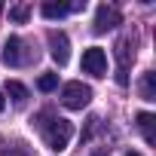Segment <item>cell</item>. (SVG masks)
I'll use <instances>...</instances> for the list:
<instances>
[{"instance_id":"obj_1","label":"cell","mask_w":156,"mask_h":156,"mask_svg":"<svg viewBox=\"0 0 156 156\" xmlns=\"http://www.w3.org/2000/svg\"><path fill=\"white\" fill-rule=\"evenodd\" d=\"M70 138H73V122H70V119L55 116L52 122H46V126H43V141H46V147H49L52 153L67 150Z\"/></svg>"},{"instance_id":"obj_2","label":"cell","mask_w":156,"mask_h":156,"mask_svg":"<svg viewBox=\"0 0 156 156\" xmlns=\"http://www.w3.org/2000/svg\"><path fill=\"white\" fill-rule=\"evenodd\" d=\"M135 61V34H122L119 40H116V64H119V70H116V83L119 86H129V64Z\"/></svg>"},{"instance_id":"obj_3","label":"cell","mask_w":156,"mask_h":156,"mask_svg":"<svg viewBox=\"0 0 156 156\" xmlns=\"http://www.w3.org/2000/svg\"><path fill=\"white\" fill-rule=\"evenodd\" d=\"M92 101V89L80 80H73V83H64L61 86V104L67 110H83L86 104Z\"/></svg>"},{"instance_id":"obj_4","label":"cell","mask_w":156,"mask_h":156,"mask_svg":"<svg viewBox=\"0 0 156 156\" xmlns=\"http://www.w3.org/2000/svg\"><path fill=\"white\" fill-rule=\"evenodd\" d=\"M46 40H49V55H52V61H55L58 67H64L67 58H70V40H67V34H64V31H49Z\"/></svg>"},{"instance_id":"obj_5","label":"cell","mask_w":156,"mask_h":156,"mask_svg":"<svg viewBox=\"0 0 156 156\" xmlns=\"http://www.w3.org/2000/svg\"><path fill=\"white\" fill-rule=\"evenodd\" d=\"M83 70L92 76H107V55L101 46H89L83 52Z\"/></svg>"},{"instance_id":"obj_6","label":"cell","mask_w":156,"mask_h":156,"mask_svg":"<svg viewBox=\"0 0 156 156\" xmlns=\"http://www.w3.org/2000/svg\"><path fill=\"white\" fill-rule=\"evenodd\" d=\"M122 22V16H119V9L116 6H98V12H95V34H104V31H110V28H116Z\"/></svg>"},{"instance_id":"obj_7","label":"cell","mask_w":156,"mask_h":156,"mask_svg":"<svg viewBox=\"0 0 156 156\" xmlns=\"http://www.w3.org/2000/svg\"><path fill=\"white\" fill-rule=\"evenodd\" d=\"M3 61H6L9 67H19V64L28 61V58H25V43H22L19 37H9V40H6V46H3Z\"/></svg>"},{"instance_id":"obj_8","label":"cell","mask_w":156,"mask_h":156,"mask_svg":"<svg viewBox=\"0 0 156 156\" xmlns=\"http://www.w3.org/2000/svg\"><path fill=\"white\" fill-rule=\"evenodd\" d=\"M73 9H83V3H55V0H49V3L40 6L43 19H61V16H67V12H73Z\"/></svg>"},{"instance_id":"obj_9","label":"cell","mask_w":156,"mask_h":156,"mask_svg":"<svg viewBox=\"0 0 156 156\" xmlns=\"http://www.w3.org/2000/svg\"><path fill=\"white\" fill-rule=\"evenodd\" d=\"M138 129L144 132V141L153 147V144H156V132H153V113H138Z\"/></svg>"},{"instance_id":"obj_10","label":"cell","mask_w":156,"mask_h":156,"mask_svg":"<svg viewBox=\"0 0 156 156\" xmlns=\"http://www.w3.org/2000/svg\"><path fill=\"white\" fill-rule=\"evenodd\" d=\"M6 95H9L16 104H25V101H28V89H25L19 80H9V83H6Z\"/></svg>"},{"instance_id":"obj_11","label":"cell","mask_w":156,"mask_h":156,"mask_svg":"<svg viewBox=\"0 0 156 156\" xmlns=\"http://www.w3.org/2000/svg\"><path fill=\"white\" fill-rule=\"evenodd\" d=\"M153 76H156V73H153V70H147V73H144V80H141V98H144V101H156Z\"/></svg>"},{"instance_id":"obj_12","label":"cell","mask_w":156,"mask_h":156,"mask_svg":"<svg viewBox=\"0 0 156 156\" xmlns=\"http://www.w3.org/2000/svg\"><path fill=\"white\" fill-rule=\"evenodd\" d=\"M55 86H58V73H43L40 80H37V89L40 92H52Z\"/></svg>"},{"instance_id":"obj_13","label":"cell","mask_w":156,"mask_h":156,"mask_svg":"<svg viewBox=\"0 0 156 156\" xmlns=\"http://www.w3.org/2000/svg\"><path fill=\"white\" fill-rule=\"evenodd\" d=\"M28 12H31V9H28L25 3H19V6H12V9H9V19H12L16 25H25V22H28Z\"/></svg>"},{"instance_id":"obj_14","label":"cell","mask_w":156,"mask_h":156,"mask_svg":"<svg viewBox=\"0 0 156 156\" xmlns=\"http://www.w3.org/2000/svg\"><path fill=\"white\" fill-rule=\"evenodd\" d=\"M0 156H28L25 150H9V153H0Z\"/></svg>"},{"instance_id":"obj_15","label":"cell","mask_w":156,"mask_h":156,"mask_svg":"<svg viewBox=\"0 0 156 156\" xmlns=\"http://www.w3.org/2000/svg\"><path fill=\"white\" fill-rule=\"evenodd\" d=\"M126 156H141V153H138V150H129V153H126Z\"/></svg>"},{"instance_id":"obj_16","label":"cell","mask_w":156,"mask_h":156,"mask_svg":"<svg viewBox=\"0 0 156 156\" xmlns=\"http://www.w3.org/2000/svg\"><path fill=\"white\" fill-rule=\"evenodd\" d=\"M0 110H3V95H0Z\"/></svg>"}]
</instances>
